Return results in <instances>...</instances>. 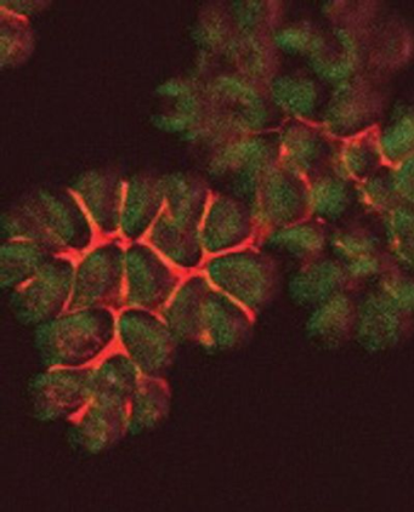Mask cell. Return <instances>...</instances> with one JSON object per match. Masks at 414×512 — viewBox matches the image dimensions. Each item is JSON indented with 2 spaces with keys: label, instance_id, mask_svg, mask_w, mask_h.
I'll list each match as a JSON object with an SVG mask.
<instances>
[{
  "label": "cell",
  "instance_id": "cell-1",
  "mask_svg": "<svg viewBox=\"0 0 414 512\" xmlns=\"http://www.w3.org/2000/svg\"><path fill=\"white\" fill-rule=\"evenodd\" d=\"M116 326L113 310H71L37 328L34 345L48 368L93 367L117 346Z\"/></svg>",
  "mask_w": 414,
  "mask_h": 512
},
{
  "label": "cell",
  "instance_id": "cell-2",
  "mask_svg": "<svg viewBox=\"0 0 414 512\" xmlns=\"http://www.w3.org/2000/svg\"><path fill=\"white\" fill-rule=\"evenodd\" d=\"M93 225L81 204L42 193L5 216L3 230L10 240L37 243L55 256L81 254L92 246Z\"/></svg>",
  "mask_w": 414,
  "mask_h": 512
},
{
  "label": "cell",
  "instance_id": "cell-3",
  "mask_svg": "<svg viewBox=\"0 0 414 512\" xmlns=\"http://www.w3.org/2000/svg\"><path fill=\"white\" fill-rule=\"evenodd\" d=\"M201 272L213 289L253 316L268 303L274 290V271L269 261L248 249L209 256Z\"/></svg>",
  "mask_w": 414,
  "mask_h": 512
},
{
  "label": "cell",
  "instance_id": "cell-4",
  "mask_svg": "<svg viewBox=\"0 0 414 512\" xmlns=\"http://www.w3.org/2000/svg\"><path fill=\"white\" fill-rule=\"evenodd\" d=\"M117 347L143 377L161 378L177 357L179 341L157 312L124 307L117 314Z\"/></svg>",
  "mask_w": 414,
  "mask_h": 512
},
{
  "label": "cell",
  "instance_id": "cell-5",
  "mask_svg": "<svg viewBox=\"0 0 414 512\" xmlns=\"http://www.w3.org/2000/svg\"><path fill=\"white\" fill-rule=\"evenodd\" d=\"M124 261L126 249L116 241L89 249L76 264L68 311L124 309Z\"/></svg>",
  "mask_w": 414,
  "mask_h": 512
},
{
  "label": "cell",
  "instance_id": "cell-6",
  "mask_svg": "<svg viewBox=\"0 0 414 512\" xmlns=\"http://www.w3.org/2000/svg\"><path fill=\"white\" fill-rule=\"evenodd\" d=\"M76 264L70 256H53L24 286L10 294L17 322L39 328L64 315L70 307Z\"/></svg>",
  "mask_w": 414,
  "mask_h": 512
},
{
  "label": "cell",
  "instance_id": "cell-7",
  "mask_svg": "<svg viewBox=\"0 0 414 512\" xmlns=\"http://www.w3.org/2000/svg\"><path fill=\"white\" fill-rule=\"evenodd\" d=\"M187 275L147 243H130L124 261V307L160 312Z\"/></svg>",
  "mask_w": 414,
  "mask_h": 512
},
{
  "label": "cell",
  "instance_id": "cell-8",
  "mask_svg": "<svg viewBox=\"0 0 414 512\" xmlns=\"http://www.w3.org/2000/svg\"><path fill=\"white\" fill-rule=\"evenodd\" d=\"M253 317L245 307L212 288L203 304L198 345L209 355L237 349L251 335Z\"/></svg>",
  "mask_w": 414,
  "mask_h": 512
},
{
  "label": "cell",
  "instance_id": "cell-9",
  "mask_svg": "<svg viewBox=\"0 0 414 512\" xmlns=\"http://www.w3.org/2000/svg\"><path fill=\"white\" fill-rule=\"evenodd\" d=\"M88 368H48L33 383L39 414L44 418L81 412L92 401Z\"/></svg>",
  "mask_w": 414,
  "mask_h": 512
},
{
  "label": "cell",
  "instance_id": "cell-10",
  "mask_svg": "<svg viewBox=\"0 0 414 512\" xmlns=\"http://www.w3.org/2000/svg\"><path fill=\"white\" fill-rule=\"evenodd\" d=\"M253 213L229 198H215L208 203L200 226L204 253L215 256L241 249L252 236Z\"/></svg>",
  "mask_w": 414,
  "mask_h": 512
},
{
  "label": "cell",
  "instance_id": "cell-11",
  "mask_svg": "<svg viewBox=\"0 0 414 512\" xmlns=\"http://www.w3.org/2000/svg\"><path fill=\"white\" fill-rule=\"evenodd\" d=\"M211 289L201 271L192 273L158 312L179 344L198 345L203 304Z\"/></svg>",
  "mask_w": 414,
  "mask_h": 512
},
{
  "label": "cell",
  "instance_id": "cell-12",
  "mask_svg": "<svg viewBox=\"0 0 414 512\" xmlns=\"http://www.w3.org/2000/svg\"><path fill=\"white\" fill-rule=\"evenodd\" d=\"M146 237L151 248L185 275L201 271L206 253L200 230L175 223L163 212Z\"/></svg>",
  "mask_w": 414,
  "mask_h": 512
},
{
  "label": "cell",
  "instance_id": "cell-13",
  "mask_svg": "<svg viewBox=\"0 0 414 512\" xmlns=\"http://www.w3.org/2000/svg\"><path fill=\"white\" fill-rule=\"evenodd\" d=\"M143 375L130 358L116 346L95 363L90 372L92 398L129 405Z\"/></svg>",
  "mask_w": 414,
  "mask_h": 512
},
{
  "label": "cell",
  "instance_id": "cell-14",
  "mask_svg": "<svg viewBox=\"0 0 414 512\" xmlns=\"http://www.w3.org/2000/svg\"><path fill=\"white\" fill-rule=\"evenodd\" d=\"M297 180L286 174H274L260 187L254 220L260 225L283 227L298 218L302 208V191Z\"/></svg>",
  "mask_w": 414,
  "mask_h": 512
},
{
  "label": "cell",
  "instance_id": "cell-15",
  "mask_svg": "<svg viewBox=\"0 0 414 512\" xmlns=\"http://www.w3.org/2000/svg\"><path fill=\"white\" fill-rule=\"evenodd\" d=\"M309 54L315 72L327 81L345 82L355 70L357 47L343 30L316 36Z\"/></svg>",
  "mask_w": 414,
  "mask_h": 512
},
{
  "label": "cell",
  "instance_id": "cell-16",
  "mask_svg": "<svg viewBox=\"0 0 414 512\" xmlns=\"http://www.w3.org/2000/svg\"><path fill=\"white\" fill-rule=\"evenodd\" d=\"M164 210V192L147 185L130 187L123 196L119 235L130 243L149 235Z\"/></svg>",
  "mask_w": 414,
  "mask_h": 512
},
{
  "label": "cell",
  "instance_id": "cell-17",
  "mask_svg": "<svg viewBox=\"0 0 414 512\" xmlns=\"http://www.w3.org/2000/svg\"><path fill=\"white\" fill-rule=\"evenodd\" d=\"M374 94L365 84L345 83L327 112L325 124L334 135H345L364 128L373 117Z\"/></svg>",
  "mask_w": 414,
  "mask_h": 512
},
{
  "label": "cell",
  "instance_id": "cell-18",
  "mask_svg": "<svg viewBox=\"0 0 414 512\" xmlns=\"http://www.w3.org/2000/svg\"><path fill=\"white\" fill-rule=\"evenodd\" d=\"M48 250L37 243L9 240L2 247V276L0 284L10 294L31 281L53 258Z\"/></svg>",
  "mask_w": 414,
  "mask_h": 512
},
{
  "label": "cell",
  "instance_id": "cell-19",
  "mask_svg": "<svg viewBox=\"0 0 414 512\" xmlns=\"http://www.w3.org/2000/svg\"><path fill=\"white\" fill-rule=\"evenodd\" d=\"M168 405L167 385L161 378L141 377L128 405V426L140 430L156 423Z\"/></svg>",
  "mask_w": 414,
  "mask_h": 512
},
{
  "label": "cell",
  "instance_id": "cell-20",
  "mask_svg": "<svg viewBox=\"0 0 414 512\" xmlns=\"http://www.w3.org/2000/svg\"><path fill=\"white\" fill-rule=\"evenodd\" d=\"M321 150L319 135L304 125L289 129L283 140V157L292 173H309L319 162Z\"/></svg>",
  "mask_w": 414,
  "mask_h": 512
},
{
  "label": "cell",
  "instance_id": "cell-21",
  "mask_svg": "<svg viewBox=\"0 0 414 512\" xmlns=\"http://www.w3.org/2000/svg\"><path fill=\"white\" fill-rule=\"evenodd\" d=\"M274 96L280 106L293 116L306 117L317 104L315 84L306 78H282L274 85Z\"/></svg>",
  "mask_w": 414,
  "mask_h": 512
},
{
  "label": "cell",
  "instance_id": "cell-22",
  "mask_svg": "<svg viewBox=\"0 0 414 512\" xmlns=\"http://www.w3.org/2000/svg\"><path fill=\"white\" fill-rule=\"evenodd\" d=\"M381 150L390 162L405 161L414 153V113L401 115L385 130Z\"/></svg>",
  "mask_w": 414,
  "mask_h": 512
},
{
  "label": "cell",
  "instance_id": "cell-23",
  "mask_svg": "<svg viewBox=\"0 0 414 512\" xmlns=\"http://www.w3.org/2000/svg\"><path fill=\"white\" fill-rule=\"evenodd\" d=\"M310 203L317 213L336 216L342 213L347 204V190L342 182L336 179L319 180L310 191Z\"/></svg>",
  "mask_w": 414,
  "mask_h": 512
},
{
  "label": "cell",
  "instance_id": "cell-24",
  "mask_svg": "<svg viewBox=\"0 0 414 512\" xmlns=\"http://www.w3.org/2000/svg\"><path fill=\"white\" fill-rule=\"evenodd\" d=\"M377 150L370 139H357L344 147L340 157V169L348 176L362 175L368 172L376 161Z\"/></svg>",
  "mask_w": 414,
  "mask_h": 512
},
{
  "label": "cell",
  "instance_id": "cell-25",
  "mask_svg": "<svg viewBox=\"0 0 414 512\" xmlns=\"http://www.w3.org/2000/svg\"><path fill=\"white\" fill-rule=\"evenodd\" d=\"M270 241L275 246L286 248L293 253H311L322 246L320 233L302 226L277 231L271 235Z\"/></svg>",
  "mask_w": 414,
  "mask_h": 512
},
{
  "label": "cell",
  "instance_id": "cell-26",
  "mask_svg": "<svg viewBox=\"0 0 414 512\" xmlns=\"http://www.w3.org/2000/svg\"><path fill=\"white\" fill-rule=\"evenodd\" d=\"M393 242L398 252L414 263V214L408 210H399L391 221Z\"/></svg>",
  "mask_w": 414,
  "mask_h": 512
},
{
  "label": "cell",
  "instance_id": "cell-27",
  "mask_svg": "<svg viewBox=\"0 0 414 512\" xmlns=\"http://www.w3.org/2000/svg\"><path fill=\"white\" fill-rule=\"evenodd\" d=\"M316 34L311 33L308 28L291 27L282 31L276 37L279 47L288 53L300 54L310 53L315 41Z\"/></svg>",
  "mask_w": 414,
  "mask_h": 512
},
{
  "label": "cell",
  "instance_id": "cell-28",
  "mask_svg": "<svg viewBox=\"0 0 414 512\" xmlns=\"http://www.w3.org/2000/svg\"><path fill=\"white\" fill-rule=\"evenodd\" d=\"M393 187L402 196L414 201V153L402 161L393 178Z\"/></svg>",
  "mask_w": 414,
  "mask_h": 512
}]
</instances>
